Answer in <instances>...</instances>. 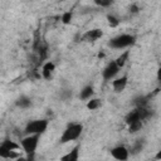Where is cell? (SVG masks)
<instances>
[{"label":"cell","instance_id":"1","mask_svg":"<svg viewBox=\"0 0 161 161\" xmlns=\"http://www.w3.org/2000/svg\"><path fill=\"white\" fill-rule=\"evenodd\" d=\"M82 132H83V125L82 123H70L63 131V133L59 138V143H68V142L75 141L77 138H79Z\"/></svg>","mask_w":161,"mask_h":161},{"label":"cell","instance_id":"2","mask_svg":"<svg viewBox=\"0 0 161 161\" xmlns=\"http://www.w3.org/2000/svg\"><path fill=\"white\" fill-rule=\"evenodd\" d=\"M21 145H18L16 142L11 140H5L0 145V156L3 158H18L20 156V150Z\"/></svg>","mask_w":161,"mask_h":161},{"label":"cell","instance_id":"3","mask_svg":"<svg viewBox=\"0 0 161 161\" xmlns=\"http://www.w3.org/2000/svg\"><path fill=\"white\" fill-rule=\"evenodd\" d=\"M39 138H40V135H28L26 137H24L20 141V145H21L23 151L29 157H33L34 156L35 150H36L38 143H39Z\"/></svg>","mask_w":161,"mask_h":161},{"label":"cell","instance_id":"4","mask_svg":"<svg viewBox=\"0 0 161 161\" xmlns=\"http://www.w3.org/2000/svg\"><path fill=\"white\" fill-rule=\"evenodd\" d=\"M48 125H49L48 119H44V118L33 119V121L28 122V125L25 126L24 132L28 133V135H42L47 131Z\"/></svg>","mask_w":161,"mask_h":161},{"label":"cell","instance_id":"5","mask_svg":"<svg viewBox=\"0 0 161 161\" xmlns=\"http://www.w3.org/2000/svg\"><path fill=\"white\" fill-rule=\"evenodd\" d=\"M135 43V36L131 34H121L118 36H114L109 40V47L113 49H123Z\"/></svg>","mask_w":161,"mask_h":161},{"label":"cell","instance_id":"6","mask_svg":"<svg viewBox=\"0 0 161 161\" xmlns=\"http://www.w3.org/2000/svg\"><path fill=\"white\" fill-rule=\"evenodd\" d=\"M109 152H111V156L117 161H127L130 156V150L122 145L113 147Z\"/></svg>","mask_w":161,"mask_h":161},{"label":"cell","instance_id":"7","mask_svg":"<svg viewBox=\"0 0 161 161\" xmlns=\"http://www.w3.org/2000/svg\"><path fill=\"white\" fill-rule=\"evenodd\" d=\"M119 69H121V68L117 65V63H116L114 60L109 62V63L106 65V68L103 69V72H102L103 79H104V80H111V79L114 78V75L119 72Z\"/></svg>","mask_w":161,"mask_h":161},{"label":"cell","instance_id":"8","mask_svg":"<svg viewBox=\"0 0 161 161\" xmlns=\"http://www.w3.org/2000/svg\"><path fill=\"white\" fill-rule=\"evenodd\" d=\"M103 35V31L98 28H94V29H91V30H87L83 35H82V39L87 43H94L97 42L99 38H102Z\"/></svg>","mask_w":161,"mask_h":161},{"label":"cell","instance_id":"9","mask_svg":"<svg viewBox=\"0 0 161 161\" xmlns=\"http://www.w3.org/2000/svg\"><path fill=\"white\" fill-rule=\"evenodd\" d=\"M127 75H122L119 78H116L113 82H112V87H113V91L116 93H121L125 91L126 86H127Z\"/></svg>","mask_w":161,"mask_h":161},{"label":"cell","instance_id":"10","mask_svg":"<svg viewBox=\"0 0 161 161\" xmlns=\"http://www.w3.org/2000/svg\"><path fill=\"white\" fill-rule=\"evenodd\" d=\"M60 161H79V146H74L70 151L60 157Z\"/></svg>","mask_w":161,"mask_h":161},{"label":"cell","instance_id":"11","mask_svg":"<svg viewBox=\"0 0 161 161\" xmlns=\"http://www.w3.org/2000/svg\"><path fill=\"white\" fill-rule=\"evenodd\" d=\"M54 69H55L54 63L49 60V62H47V63L43 64V67H42V75H43L45 79H49V78L52 77V73L54 72Z\"/></svg>","mask_w":161,"mask_h":161},{"label":"cell","instance_id":"12","mask_svg":"<svg viewBox=\"0 0 161 161\" xmlns=\"http://www.w3.org/2000/svg\"><path fill=\"white\" fill-rule=\"evenodd\" d=\"M136 121H142L141 119V114H140V108L138 107H136L135 109H132L127 116H126V123L127 125H131V123H133V122H136ZM143 122V121H142Z\"/></svg>","mask_w":161,"mask_h":161},{"label":"cell","instance_id":"13","mask_svg":"<svg viewBox=\"0 0 161 161\" xmlns=\"http://www.w3.org/2000/svg\"><path fill=\"white\" fill-rule=\"evenodd\" d=\"M128 57H130V50H125L122 54H119V55L114 59V62L117 63V65H118L119 68H122V67L126 64V62L128 60Z\"/></svg>","mask_w":161,"mask_h":161},{"label":"cell","instance_id":"14","mask_svg":"<svg viewBox=\"0 0 161 161\" xmlns=\"http://www.w3.org/2000/svg\"><path fill=\"white\" fill-rule=\"evenodd\" d=\"M93 96V87L92 86H86L82 91H80V99H89Z\"/></svg>","mask_w":161,"mask_h":161},{"label":"cell","instance_id":"15","mask_svg":"<svg viewBox=\"0 0 161 161\" xmlns=\"http://www.w3.org/2000/svg\"><path fill=\"white\" fill-rule=\"evenodd\" d=\"M30 104H31L30 98H28V97H25V96H21V97L18 98V101H16V106H19L20 108H28Z\"/></svg>","mask_w":161,"mask_h":161},{"label":"cell","instance_id":"16","mask_svg":"<svg viewBox=\"0 0 161 161\" xmlns=\"http://www.w3.org/2000/svg\"><path fill=\"white\" fill-rule=\"evenodd\" d=\"M99 107H101V99H98V98H92L91 101L87 102V108L89 111H94Z\"/></svg>","mask_w":161,"mask_h":161},{"label":"cell","instance_id":"17","mask_svg":"<svg viewBox=\"0 0 161 161\" xmlns=\"http://www.w3.org/2000/svg\"><path fill=\"white\" fill-rule=\"evenodd\" d=\"M141 128H142V121H136V122L128 125V131H130L131 133H135V132L140 131Z\"/></svg>","mask_w":161,"mask_h":161},{"label":"cell","instance_id":"18","mask_svg":"<svg viewBox=\"0 0 161 161\" xmlns=\"http://www.w3.org/2000/svg\"><path fill=\"white\" fill-rule=\"evenodd\" d=\"M107 20H108V25H109L111 28H116V26H118V24H119V20H118L114 15H112V14L107 15Z\"/></svg>","mask_w":161,"mask_h":161},{"label":"cell","instance_id":"19","mask_svg":"<svg viewBox=\"0 0 161 161\" xmlns=\"http://www.w3.org/2000/svg\"><path fill=\"white\" fill-rule=\"evenodd\" d=\"M142 147H143L142 142H136V143L130 148V153H131V155H137V153L142 150Z\"/></svg>","mask_w":161,"mask_h":161},{"label":"cell","instance_id":"20","mask_svg":"<svg viewBox=\"0 0 161 161\" xmlns=\"http://www.w3.org/2000/svg\"><path fill=\"white\" fill-rule=\"evenodd\" d=\"M72 16H73L72 11H65V13L62 15V23H63V24H69L70 20H72Z\"/></svg>","mask_w":161,"mask_h":161},{"label":"cell","instance_id":"21","mask_svg":"<svg viewBox=\"0 0 161 161\" xmlns=\"http://www.w3.org/2000/svg\"><path fill=\"white\" fill-rule=\"evenodd\" d=\"M96 4L99 5V6H109V5L112 4V1H109V0H108V1H102V0L99 1V0H96Z\"/></svg>","mask_w":161,"mask_h":161},{"label":"cell","instance_id":"22","mask_svg":"<svg viewBox=\"0 0 161 161\" xmlns=\"http://www.w3.org/2000/svg\"><path fill=\"white\" fill-rule=\"evenodd\" d=\"M156 77H157V80H158V83L161 84V67L157 69V73H156Z\"/></svg>","mask_w":161,"mask_h":161},{"label":"cell","instance_id":"23","mask_svg":"<svg viewBox=\"0 0 161 161\" xmlns=\"http://www.w3.org/2000/svg\"><path fill=\"white\" fill-rule=\"evenodd\" d=\"M155 160L161 161V150H158V151L156 152V155H155Z\"/></svg>","mask_w":161,"mask_h":161},{"label":"cell","instance_id":"24","mask_svg":"<svg viewBox=\"0 0 161 161\" xmlns=\"http://www.w3.org/2000/svg\"><path fill=\"white\" fill-rule=\"evenodd\" d=\"M131 9H132V10H131L132 13H136V11H137V8H136V5H133V6L131 8Z\"/></svg>","mask_w":161,"mask_h":161}]
</instances>
